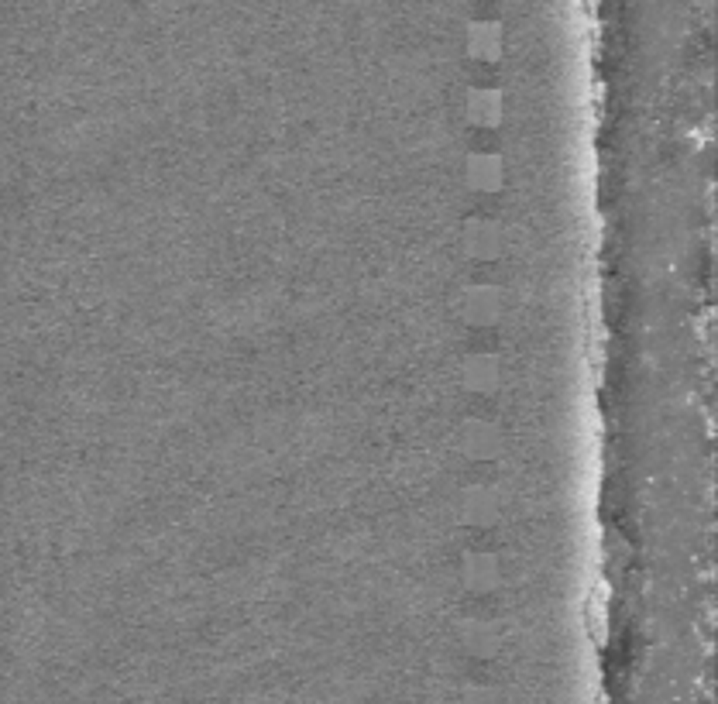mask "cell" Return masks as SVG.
<instances>
[{
  "mask_svg": "<svg viewBox=\"0 0 718 704\" xmlns=\"http://www.w3.org/2000/svg\"><path fill=\"white\" fill-rule=\"evenodd\" d=\"M591 629L595 632L605 629V584H598L595 594H591Z\"/></svg>",
  "mask_w": 718,
  "mask_h": 704,
  "instance_id": "cell-1",
  "label": "cell"
}]
</instances>
